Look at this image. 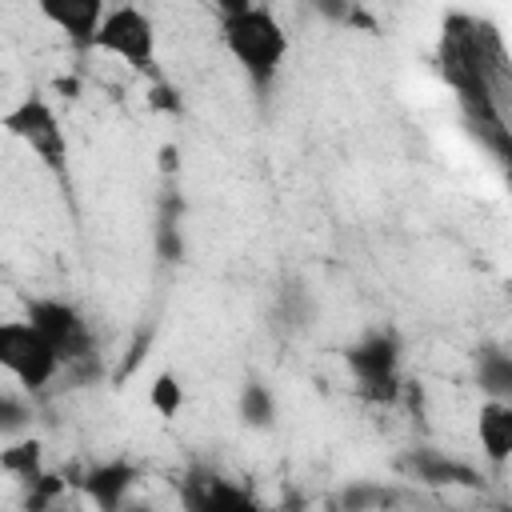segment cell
Masks as SVG:
<instances>
[{
    "instance_id": "cell-1",
    "label": "cell",
    "mask_w": 512,
    "mask_h": 512,
    "mask_svg": "<svg viewBox=\"0 0 512 512\" xmlns=\"http://www.w3.org/2000/svg\"><path fill=\"white\" fill-rule=\"evenodd\" d=\"M216 32H220L224 52L236 60V68L248 76L256 92H268L280 80V68L292 52V36L272 8L252 0L236 12H220Z\"/></svg>"
},
{
    "instance_id": "cell-2",
    "label": "cell",
    "mask_w": 512,
    "mask_h": 512,
    "mask_svg": "<svg viewBox=\"0 0 512 512\" xmlns=\"http://www.w3.org/2000/svg\"><path fill=\"white\" fill-rule=\"evenodd\" d=\"M24 316L40 328V336L52 344V352L60 356V372H80L88 364H96V332L88 324V316L64 300V296H32L24 304Z\"/></svg>"
},
{
    "instance_id": "cell-3",
    "label": "cell",
    "mask_w": 512,
    "mask_h": 512,
    "mask_svg": "<svg viewBox=\"0 0 512 512\" xmlns=\"http://www.w3.org/2000/svg\"><path fill=\"white\" fill-rule=\"evenodd\" d=\"M0 372L24 392H44L60 376V356L28 316H0Z\"/></svg>"
},
{
    "instance_id": "cell-4",
    "label": "cell",
    "mask_w": 512,
    "mask_h": 512,
    "mask_svg": "<svg viewBox=\"0 0 512 512\" xmlns=\"http://www.w3.org/2000/svg\"><path fill=\"white\" fill-rule=\"evenodd\" d=\"M0 128L12 140H20L44 168L64 172V164H68V132H64L56 108L44 96H36V92L20 96L12 108L0 112Z\"/></svg>"
},
{
    "instance_id": "cell-5",
    "label": "cell",
    "mask_w": 512,
    "mask_h": 512,
    "mask_svg": "<svg viewBox=\"0 0 512 512\" xmlns=\"http://www.w3.org/2000/svg\"><path fill=\"white\" fill-rule=\"evenodd\" d=\"M400 360H404V344L392 328H372L360 340H352L344 348V364L356 380V388L372 400H392L400 388Z\"/></svg>"
},
{
    "instance_id": "cell-6",
    "label": "cell",
    "mask_w": 512,
    "mask_h": 512,
    "mask_svg": "<svg viewBox=\"0 0 512 512\" xmlns=\"http://www.w3.org/2000/svg\"><path fill=\"white\" fill-rule=\"evenodd\" d=\"M92 48L136 68V72H148L156 64V24L144 8L136 4H116L104 12L96 36H92Z\"/></svg>"
},
{
    "instance_id": "cell-7",
    "label": "cell",
    "mask_w": 512,
    "mask_h": 512,
    "mask_svg": "<svg viewBox=\"0 0 512 512\" xmlns=\"http://www.w3.org/2000/svg\"><path fill=\"white\" fill-rule=\"evenodd\" d=\"M44 24H52L68 44L92 48V36L108 12V0H36Z\"/></svg>"
},
{
    "instance_id": "cell-8",
    "label": "cell",
    "mask_w": 512,
    "mask_h": 512,
    "mask_svg": "<svg viewBox=\"0 0 512 512\" xmlns=\"http://www.w3.org/2000/svg\"><path fill=\"white\" fill-rule=\"evenodd\" d=\"M136 464H128V460H100V464H92L88 472H84V480H80V488L88 492V500L96 504V508H104V512H116L120 504H124V496H128V488L136 484Z\"/></svg>"
},
{
    "instance_id": "cell-9",
    "label": "cell",
    "mask_w": 512,
    "mask_h": 512,
    "mask_svg": "<svg viewBox=\"0 0 512 512\" xmlns=\"http://www.w3.org/2000/svg\"><path fill=\"white\" fill-rule=\"evenodd\" d=\"M480 448L492 464H508L512 460V400H484L480 404Z\"/></svg>"
},
{
    "instance_id": "cell-10",
    "label": "cell",
    "mask_w": 512,
    "mask_h": 512,
    "mask_svg": "<svg viewBox=\"0 0 512 512\" xmlns=\"http://www.w3.org/2000/svg\"><path fill=\"white\" fill-rule=\"evenodd\" d=\"M476 384L488 400H512V356L504 348H484L476 356Z\"/></svg>"
},
{
    "instance_id": "cell-11",
    "label": "cell",
    "mask_w": 512,
    "mask_h": 512,
    "mask_svg": "<svg viewBox=\"0 0 512 512\" xmlns=\"http://www.w3.org/2000/svg\"><path fill=\"white\" fill-rule=\"evenodd\" d=\"M408 468H412V476H420L424 484H476V472H472L468 464L444 456V452H416V456L408 460Z\"/></svg>"
},
{
    "instance_id": "cell-12",
    "label": "cell",
    "mask_w": 512,
    "mask_h": 512,
    "mask_svg": "<svg viewBox=\"0 0 512 512\" xmlns=\"http://www.w3.org/2000/svg\"><path fill=\"white\" fill-rule=\"evenodd\" d=\"M188 504L204 508V512H232V508H248L252 496L244 488H232L224 476H200V488H188Z\"/></svg>"
},
{
    "instance_id": "cell-13",
    "label": "cell",
    "mask_w": 512,
    "mask_h": 512,
    "mask_svg": "<svg viewBox=\"0 0 512 512\" xmlns=\"http://www.w3.org/2000/svg\"><path fill=\"white\" fill-rule=\"evenodd\" d=\"M236 416L244 428H272L276 424V396L264 380H248L236 396Z\"/></svg>"
},
{
    "instance_id": "cell-14",
    "label": "cell",
    "mask_w": 512,
    "mask_h": 512,
    "mask_svg": "<svg viewBox=\"0 0 512 512\" xmlns=\"http://www.w3.org/2000/svg\"><path fill=\"white\" fill-rule=\"evenodd\" d=\"M40 456H44V452H40L36 440H16L12 448L0 452V468L12 472L16 480H28V484H32V480H40Z\"/></svg>"
},
{
    "instance_id": "cell-15",
    "label": "cell",
    "mask_w": 512,
    "mask_h": 512,
    "mask_svg": "<svg viewBox=\"0 0 512 512\" xmlns=\"http://www.w3.org/2000/svg\"><path fill=\"white\" fill-rule=\"evenodd\" d=\"M32 424V404L8 388H0V436H20Z\"/></svg>"
},
{
    "instance_id": "cell-16",
    "label": "cell",
    "mask_w": 512,
    "mask_h": 512,
    "mask_svg": "<svg viewBox=\"0 0 512 512\" xmlns=\"http://www.w3.org/2000/svg\"><path fill=\"white\" fill-rule=\"evenodd\" d=\"M148 400H152V408H156L160 416H176L180 404H184V388H180V380H176L172 372H160V376L152 380V388H148Z\"/></svg>"
},
{
    "instance_id": "cell-17",
    "label": "cell",
    "mask_w": 512,
    "mask_h": 512,
    "mask_svg": "<svg viewBox=\"0 0 512 512\" xmlns=\"http://www.w3.org/2000/svg\"><path fill=\"white\" fill-rule=\"evenodd\" d=\"M308 8L328 24H352L360 16V0H308Z\"/></svg>"
},
{
    "instance_id": "cell-18",
    "label": "cell",
    "mask_w": 512,
    "mask_h": 512,
    "mask_svg": "<svg viewBox=\"0 0 512 512\" xmlns=\"http://www.w3.org/2000/svg\"><path fill=\"white\" fill-rule=\"evenodd\" d=\"M216 12H236V8H244V4H252V0H208Z\"/></svg>"
}]
</instances>
